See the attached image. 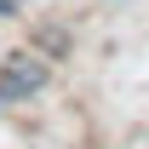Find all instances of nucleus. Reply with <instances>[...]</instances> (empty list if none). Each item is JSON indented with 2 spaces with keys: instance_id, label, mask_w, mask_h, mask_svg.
Wrapping results in <instances>:
<instances>
[{
  "instance_id": "obj_1",
  "label": "nucleus",
  "mask_w": 149,
  "mask_h": 149,
  "mask_svg": "<svg viewBox=\"0 0 149 149\" xmlns=\"http://www.w3.org/2000/svg\"><path fill=\"white\" fill-rule=\"evenodd\" d=\"M40 80H46V69H40L35 57H12L6 74H0V103H17V97L40 92Z\"/></svg>"
},
{
  "instance_id": "obj_2",
  "label": "nucleus",
  "mask_w": 149,
  "mask_h": 149,
  "mask_svg": "<svg viewBox=\"0 0 149 149\" xmlns=\"http://www.w3.org/2000/svg\"><path fill=\"white\" fill-rule=\"evenodd\" d=\"M12 6H17V0H0V12H12Z\"/></svg>"
}]
</instances>
